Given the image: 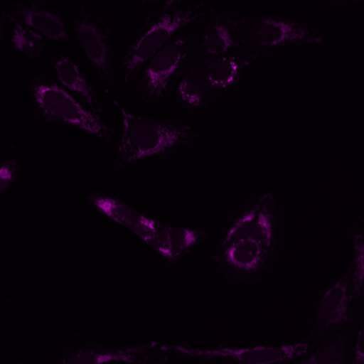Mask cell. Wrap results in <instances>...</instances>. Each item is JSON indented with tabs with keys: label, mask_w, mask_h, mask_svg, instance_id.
<instances>
[{
	"label": "cell",
	"mask_w": 364,
	"mask_h": 364,
	"mask_svg": "<svg viewBox=\"0 0 364 364\" xmlns=\"http://www.w3.org/2000/svg\"><path fill=\"white\" fill-rule=\"evenodd\" d=\"M114 103L122 116L123 131L112 164L114 173L141 159L171 152L195 137L193 129L185 123L138 115Z\"/></svg>",
	"instance_id": "cell-1"
},
{
	"label": "cell",
	"mask_w": 364,
	"mask_h": 364,
	"mask_svg": "<svg viewBox=\"0 0 364 364\" xmlns=\"http://www.w3.org/2000/svg\"><path fill=\"white\" fill-rule=\"evenodd\" d=\"M203 3L161 10L139 28L122 58L120 80L127 85L176 33L200 21L206 11Z\"/></svg>",
	"instance_id": "cell-2"
},
{
	"label": "cell",
	"mask_w": 364,
	"mask_h": 364,
	"mask_svg": "<svg viewBox=\"0 0 364 364\" xmlns=\"http://www.w3.org/2000/svg\"><path fill=\"white\" fill-rule=\"evenodd\" d=\"M74 35L100 81L112 83L118 37L112 18L97 0H79L70 19Z\"/></svg>",
	"instance_id": "cell-3"
},
{
	"label": "cell",
	"mask_w": 364,
	"mask_h": 364,
	"mask_svg": "<svg viewBox=\"0 0 364 364\" xmlns=\"http://www.w3.org/2000/svg\"><path fill=\"white\" fill-rule=\"evenodd\" d=\"M199 34L196 23L185 27L147 62L136 84L144 101L157 102L177 82L196 56Z\"/></svg>",
	"instance_id": "cell-4"
},
{
	"label": "cell",
	"mask_w": 364,
	"mask_h": 364,
	"mask_svg": "<svg viewBox=\"0 0 364 364\" xmlns=\"http://www.w3.org/2000/svg\"><path fill=\"white\" fill-rule=\"evenodd\" d=\"M35 113L43 121L70 125L111 144L114 130L97 114L82 107L64 89L55 82L37 77L29 82Z\"/></svg>",
	"instance_id": "cell-5"
},
{
	"label": "cell",
	"mask_w": 364,
	"mask_h": 364,
	"mask_svg": "<svg viewBox=\"0 0 364 364\" xmlns=\"http://www.w3.org/2000/svg\"><path fill=\"white\" fill-rule=\"evenodd\" d=\"M237 27L240 48L259 57L286 46L321 41L304 23L279 14L237 15Z\"/></svg>",
	"instance_id": "cell-6"
},
{
	"label": "cell",
	"mask_w": 364,
	"mask_h": 364,
	"mask_svg": "<svg viewBox=\"0 0 364 364\" xmlns=\"http://www.w3.org/2000/svg\"><path fill=\"white\" fill-rule=\"evenodd\" d=\"M358 323L355 266L351 260L347 270L323 294L304 339L315 347L328 337Z\"/></svg>",
	"instance_id": "cell-7"
},
{
	"label": "cell",
	"mask_w": 364,
	"mask_h": 364,
	"mask_svg": "<svg viewBox=\"0 0 364 364\" xmlns=\"http://www.w3.org/2000/svg\"><path fill=\"white\" fill-rule=\"evenodd\" d=\"M314 348L305 339L278 346L215 348H198L181 345L168 346L171 353L182 357L203 360H223L242 364L296 363L309 355Z\"/></svg>",
	"instance_id": "cell-8"
},
{
	"label": "cell",
	"mask_w": 364,
	"mask_h": 364,
	"mask_svg": "<svg viewBox=\"0 0 364 364\" xmlns=\"http://www.w3.org/2000/svg\"><path fill=\"white\" fill-rule=\"evenodd\" d=\"M277 256V254L250 237L227 247H217L212 259L227 279L252 284L263 277Z\"/></svg>",
	"instance_id": "cell-9"
},
{
	"label": "cell",
	"mask_w": 364,
	"mask_h": 364,
	"mask_svg": "<svg viewBox=\"0 0 364 364\" xmlns=\"http://www.w3.org/2000/svg\"><path fill=\"white\" fill-rule=\"evenodd\" d=\"M2 8L47 39L70 43L68 0H14Z\"/></svg>",
	"instance_id": "cell-10"
},
{
	"label": "cell",
	"mask_w": 364,
	"mask_h": 364,
	"mask_svg": "<svg viewBox=\"0 0 364 364\" xmlns=\"http://www.w3.org/2000/svg\"><path fill=\"white\" fill-rule=\"evenodd\" d=\"M201 20L196 55L205 59L242 49L238 40L237 15L209 8Z\"/></svg>",
	"instance_id": "cell-11"
},
{
	"label": "cell",
	"mask_w": 364,
	"mask_h": 364,
	"mask_svg": "<svg viewBox=\"0 0 364 364\" xmlns=\"http://www.w3.org/2000/svg\"><path fill=\"white\" fill-rule=\"evenodd\" d=\"M259 57L240 49L203 59L215 96L234 87Z\"/></svg>",
	"instance_id": "cell-12"
},
{
	"label": "cell",
	"mask_w": 364,
	"mask_h": 364,
	"mask_svg": "<svg viewBox=\"0 0 364 364\" xmlns=\"http://www.w3.org/2000/svg\"><path fill=\"white\" fill-rule=\"evenodd\" d=\"M150 353V345L129 348L80 345L63 350L58 353L57 358L63 363H149Z\"/></svg>",
	"instance_id": "cell-13"
},
{
	"label": "cell",
	"mask_w": 364,
	"mask_h": 364,
	"mask_svg": "<svg viewBox=\"0 0 364 364\" xmlns=\"http://www.w3.org/2000/svg\"><path fill=\"white\" fill-rule=\"evenodd\" d=\"M0 28L2 46L31 60L43 57L47 48V38L16 20L2 7Z\"/></svg>",
	"instance_id": "cell-14"
},
{
	"label": "cell",
	"mask_w": 364,
	"mask_h": 364,
	"mask_svg": "<svg viewBox=\"0 0 364 364\" xmlns=\"http://www.w3.org/2000/svg\"><path fill=\"white\" fill-rule=\"evenodd\" d=\"M176 84L178 100L191 110L202 108L215 97L204 62L196 54Z\"/></svg>",
	"instance_id": "cell-15"
},
{
	"label": "cell",
	"mask_w": 364,
	"mask_h": 364,
	"mask_svg": "<svg viewBox=\"0 0 364 364\" xmlns=\"http://www.w3.org/2000/svg\"><path fill=\"white\" fill-rule=\"evenodd\" d=\"M281 208L270 193L262 196L252 237L264 247L278 255L282 241Z\"/></svg>",
	"instance_id": "cell-16"
},
{
	"label": "cell",
	"mask_w": 364,
	"mask_h": 364,
	"mask_svg": "<svg viewBox=\"0 0 364 364\" xmlns=\"http://www.w3.org/2000/svg\"><path fill=\"white\" fill-rule=\"evenodd\" d=\"M355 329H346L328 337L296 363L353 364Z\"/></svg>",
	"instance_id": "cell-17"
},
{
	"label": "cell",
	"mask_w": 364,
	"mask_h": 364,
	"mask_svg": "<svg viewBox=\"0 0 364 364\" xmlns=\"http://www.w3.org/2000/svg\"><path fill=\"white\" fill-rule=\"evenodd\" d=\"M262 196L237 206L220 230L217 247H227L252 237Z\"/></svg>",
	"instance_id": "cell-18"
},
{
	"label": "cell",
	"mask_w": 364,
	"mask_h": 364,
	"mask_svg": "<svg viewBox=\"0 0 364 364\" xmlns=\"http://www.w3.org/2000/svg\"><path fill=\"white\" fill-rule=\"evenodd\" d=\"M50 63L63 85L80 96L92 112H102L101 105L94 89L85 77L79 65L69 56L59 54Z\"/></svg>",
	"instance_id": "cell-19"
},
{
	"label": "cell",
	"mask_w": 364,
	"mask_h": 364,
	"mask_svg": "<svg viewBox=\"0 0 364 364\" xmlns=\"http://www.w3.org/2000/svg\"><path fill=\"white\" fill-rule=\"evenodd\" d=\"M88 205L104 216L131 230L141 213L108 193L95 191L86 198Z\"/></svg>",
	"instance_id": "cell-20"
},
{
	"label": "cell",
	"mask_w": 364,
	"mask_h": 364,
	"mask_svg": "<svg viewBox=\"0 0 364 364\" xmlns=\"http://www.w3.org/2000/svg\"><path fill=\"white\" fill-rule=\"evenodd\" d=\"M356 270L358 300L364 295V208L348 230Z\"/></svg>",
	"instance_id": "cell-21"
},
{
	"label": "cell",
	"mask_w": 364,
	"mask_h": 364,
	"mask_svg": "<svg viewBox=\"0 0 364 364\" xmlns=\"http://www.w3.org/2000/svg\"><path fill=\"white\" fill-rule=\"evenodd\" d=\"M170 236L175 263L185 257L196 245L205 240L208 232L202 228L170 225Z\"/></svg>",
	"instance_id": "cell-22"
},
{
	"label": "cell",
	"mask_w": 364,
	"mask_h": 364,
	"mask_svg": "<svg viewBox=\"0 0 364 364\" xmlns=\"http://www.w3.org/2000/svg\"><path fill=\"white\" fill-rule=\"evenodd\" d=\"M22 162L14 154L6 153L2 156L0 169V192L4 193L14 183L21 173Z\"/></svg>",
	"instance_id": "cell-23"
},
{
	"label": "cell",
	"mask_w": 364,
	"mask_h": 364,
	"mask_svg": "<svg viewBox=\"0 0 364 364\" xmlns=\"http://www.w3.org/2000/svg\"><path fill=\"white\" fill-rule=\"evenodd\" d=\"M164 262L175 264L170 236V225L159 222L151 247Z\"/></svg>",
	"instance_id": "cell-24"
},
{
	"label": "cell",
	"mask_w": 364,
	"mask_h": 364,
	"mask_svg": "<svg viewBox=\"0 0 364 364\" xmlns=\"http://www.w3.org/2000/svg\"><path fill=\"white\" fill-rule=\"evenodd\" d=\"M159 223V221L141 213L131 231L151 248Z\"/></svg>",
	"instance_id": "cell-25"
},
{
	"label": "cell",
	"mask_w": 364,
	"mask_h": 364,
	"mask_svg": "<svg viewBox=\"0 0 364 364\" xmlns=\"http://www.w3.org/2000/svg\"><path fill=\"white\" fill-rule=\"evenodd\" d=\"M356 328L353 364H364V317L359 320Z\"/></svg>",
	"instance_id": "cell-26"
},
{
	"label": "cell",
	"mask_w": 364,
	"mask_h": 364,
	"mask_svg": "<svg viewBox=\"0 0 364 364\" xmlns=\"http://www.w3.org/2000/svg\"><path fill=\"white\" fill-rule=\"evenodd\" d=\"M108 1V0H107ZM112 1L126 3L131 4L142 5V6H150L159 4L163 0H110Z\"/></svg>",
	"instance_id": "cell-27"
},
{
	"label": "cell",
	"mask_w": 364,
	"mask_h": 364,
	"mask_svg": "<svg viewBox=\"0 0 364 364\" xmlns=\"http://www.w3.org/2000/svg\"><path fill=\"white\" fill-rule=\"evenodd\" d=\"M183 0H165L162 9L167 10L173 7L181 6Z\"/></svg>",
	"instance_id": "cell-28"
},
{
	"label": "cell",
	"mask_w": 364,
	"mask_h": 364,
	"mask_svg": "<svg viewBox=\"0 0 364 364\" xmlns=\"http://www.w3.org/2000/svg\"><path fill=\"white\" fill-rule=\"evenodd\" d=\"M358 321L364 317V295L358 300Z\"/></svg>",
	"instance_id": "cell-29"
},
{
	"label": "cell",
	"mask_w": 364,
	"mask_h": 364,
	"mask_svg": "<svg viewBox=\"0 0 364 364\" xmlns=\"http://www.w3.org/2000/svg\"><path fill=\"white\" fill-rule=\"evenodd\" d=\"M341 1H349V2H356V3L364 1V0H341Z\"/></svg>",
	"instance_id": "cell-30"
}]
</instances>
